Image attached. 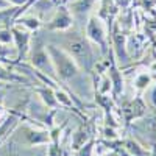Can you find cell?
I'll return each instance as SVG.
<instances>
[{"label":"cell","mask_w":156,"mask_h":156,"mask_svg":"<svg viewBox=\"0 0 156 156\" xmlns=\"http://www.w3.org/2000/svg\"><path fill=\"white\" fill-rule=\"evenodd\" d=\"M151 81V76L148 73H140L137 78H136V87L137 89H145Z\"/></svg>","instance_id":"2e32d148"},{"label":"cell","mask_w":156,"mask_h":156,"mask_svg":"<svg viewBox=\"0 0 156 156\" xmlns=\"http://www.w3.org/2000/svg\"><path fill=\"white\" fill-rule=\"evenodd\" d=\"M11 33L14 36V41H16V45H17V56H19V59H22L25 56V53H27V50H28L30 34H28V31L20 30L17 27H12Z\"/></svg>","instance_id":"8fae6325"},{"label":"cell","mask_w":156,"mask_h":156,"mask_svg":"<svg viewBox=\"0 0 156 156\" xmlns=\"http://www.w3.org/2000/svg\"><path fill=\"white\" fill-rule=\"evenodd\" d=\"M31 62H33L34 67H37L39 70L45 72L48 76H53V72H55L53 64H51V61H50V56L47 53V48L42 45V42L39 41V39H36L34 47H33Z\"/></svg>","instance_id":"277c9868"},{"label":"cell","mask_w":156,"mask_h":156,"mask_svg":"<svg viewBox=\"0 0 156 156\" xmlns=\"http://www.w3.org/2000/svg\"><path fill=\"white\" fill-rule=\"evenodd\" d=\"M59 33V31H58ZM61 34V48L75 59V62L84 69L86 72H90L94 66V58H92V48L86 37H83L78 33H59Z\"/></svg>","instance_id":"6da1fadb"},{"label":"cell","mask_w":156,"mask_h":156,"mask_svg":"<svg viewBox=\"0 0 156 156\" xmlns=\"http://www.w3.org/2000/svg\"><path fill=\"white\" fill-rule=\"evenodd\" d=\"M0 81H23V78L19 75H14L0 64Z\"/></svg>","instance_id":"9a60e30c"},{"label":"cell","mask_w":156,"mask_h":156,"mask_svg":"<svg viewBox=\"0 0 156 156\" xmlns=\"http://www.w3.org/2000/svg\"><path fill=\"white\" fill-rule=\"evenodd\" d=\"M8 2H9V0H8ZM11 2H14L16 5H22V3H25V2H27V0H11Z\"/></svg>","instance_id":"ffe728a7"},{"label":"cell","mask_w":156,"mask_h":156,"mask_svg":"<svg viewBox=\"0 0 156 156\" xmlns=\"http://www.w3.org/2000/svg\"><path fill=\"white\" fill-rule=\"evenodd\" d=\"M108 78L111 81L114 98H117L122 94V90H123V80H122V73H120L119 67L115 66L114 59H111V66H109V70H108Z\"/></svg>","instance_id":"30bf717a"},{"label":"cell","mask_w":156,"mask_h":156,"mask_svg":"<svg viewBox=\"0 0 156 156\" xmlns=\"http://www.w3.org/2000/svg\"><path fill=\"white\" fill-rule=\"evenodd\" d=\"M3 6H9V2H6V0H0V8Z\"/></svg>","instance_id":"d6986e66"},{"label":"cell","mask_w":156,"mask_h":156,"mask_svg":"<svg viewBox=\"0 0 156 156\" xmlns=\"http://www.w3.org/2000/svg\"><path fill=\"white\" fill-rule=\"evenodd\" d=\"M0 114H2V106H0Z\"/></svg>","instance_id":"603a6c76"},{"label":"cell","mask_w":156,"mask_h":156,"mask_svg":"<svg viewBox=\"0 0 156 156\" xmlns=\"http://www.w3.org/2000/svg\"><path fill=\"white\" fill-rule=\"evenodd\" d=\"M112 45H114V50L119 59H123L126 61L128 59V55H126V44H125V36L123 33H120V30L117 28V23L114 25L112 28Z\"/></svg>","instance_id":"7c38bea8"},{"label":"cell","mask_w":156,"mask_h":156,"mask_svg":"<svg viewBox=\"0 0 156 156\" xmlns=\"http://www.w3.org/2000/svg\"><path fill=\"white\" fill-rule=\"evenodd\" d=\"M20 23L25 25V27H28L30 30H36V28L39 27V22H37V19H34V17H25V19H20Z\"/></svg>","instance_id":"e0dca14e"},{"label":"cell","mask_w":156,"mask_h":156,"mask_svg":"<svg viewBox=\"0 0 156 156\" xmlns=\"http://www.w3.org/2000/svg\"><path fill=\"white\" fill-rule=\"evenodd\" d=\"M122 112H123V117H125V122L129 123L133 119H137V117L144 115V112H145V105L142 103L140 98H136V100H133V101H129L128 105H125L123 109H122Z\"/></svg>","instance_id":"9c48e42d"},{"label":"cell","mask_w":156,"mask_h":156,"mask_svg":"<svg viewBox=\"0 0 156 156\" xmlns=\"http://www.w3.org/2000/svg\"><path fill=\"white\" fill-rule=\"evenodd\" d=\"M72 25V16L66 8H59L56 11L55 17L50 20V23H47V30H55V31H64L69 30Z\"/></svg>","instance_id":"ba28073f"},{"label":"cell","mask_w":156,"mask_h":156,"mask_svg":"<svg viewBox=\"0 0 156 156\" xmlns=\"http://www.w3.org/2000/svg\"><path fill=\"white\" fill-rule=\"evenodd\" d=\"M19 131L23 137V144H27L30 147L50 144V131H47V129H34L33 126L22 125L19 128Z\"/></svg>","instance_id":"5b68a950"},{"label":"cell","mask_w":156,"mask_h":156,"mask_svg":"<svg viewBox=\"0 0 156 156\" xmlns=\"http://www.w3.org/2000/svg\"><path fill=\"white\" fill-rule=\"evenodd\" d=\"M36 92L41 95V98L44 100V103L51 108V109H55L59 106V103L56 100V95H55V90L53 89H50V87H42V89H36Z\"/></svg>","instance_id":"4fadbf2b"},{"label":"cell","mask_w":156,"mask_h":156,"mask_svg":"<svg viewBox=\"0 0 156 156\" xmlns=\"http://www.w3.org/2000/svg\"><path fill=\"white\" fill-rule=\"evenodd\" d=\"M0 87H3V81H0Z\"/></svg>","instance_id":"7402d4cb"},{"label":"cell","mask_w":156,"mask_h":156,"mask_svg":"<svg viewBox=\"0 0 156 156\" xmlns=\"http://www.w3.org/2000/svg\"><path fill=\"white\" fill-rule=\"evenodd\" d=\"M86 34L90 41H94L101 53H106L108 51V45H106V28H105V23L103 20L97 16H92L89 20H87V25H86Z\"/></svg>","instance_id":"3957f363"},{"label":"cell","mask_w":156,"mask_h":156,"mask_svg":"<svg viewBox=\"0 0 156 156\" xmlns=\"http://www.w3.org/2000/svg\"><path fill=\"white\" fill-rule=\"evenodd\" d=\"M47 53L50 56V61L53 64V69L58 75L59 80L62 81H75L81 76V70H80V66L75 62V59L64 51L62 48H58L56 45H47Z\"/></svg>","instance_id":"7a4b0ae2"},{"label":"cell","mask_w":156,"mask_h":156,"mask_svg":"<svg viewBox=\"0 0 156 156\" xmlns=\"http://www.w3.org/2000/svg\"><path fill=\"white\" fill-rule=\"evenodd\" d=\"M92 134H94V126L92 123H87V122H83L80 125V128L76 129L72 136V140H70V147L72 150H78L81 145H84L87 140L92 139Z\"/></svg>","instance_id":"52a82bcc"},{"label":"cell","mask_w":156,"mask_h":156,"mask_svg":"<svg viewBox=\"0 0 156 156\" xmlns=\"http://www.w3.org/2000/svg\"><path fill=\"white\" fill-rule=\"evenodd\" d=\"M103 156H115V153L112 151V153H106V154H103Z\"/></svg>","instance_id":"44dd1931"},{"label":"cell","mask_w":156,"mask_h":156,"mask_svg":"<svg viewBox=\"0 0 156 156\" xmlns=\"http://www.w3.org/2000/svg\"><path fill=\"white\" fill-rule=\"evenodd\" d=\"M22 119H25L22 111H19V109L9 111V114L2 120V123H0V145L9 137V134L14 133V129L17 128V125Z\"/></svg>","instance_id":"8992f818"},{"label":"cell","mask_w":156,"mask_h":156,"mask_svg":"<svg viewBox=\"0 0 156 156\" xmlns=\"http://www.w3.org/2000/svg\"><path fill=\"white\" fill-rule=\"evenodd\" d=\"M8 55H9V48L5 47L2 42H0V58H5V56H8Z\"/></svg>","instance_id":"ac0fdd59"},{"label":"cell","mask_w":156,"mask_h":156,"mask_svg":"<svg viewBox=\"0 0 156 156\" xmlns=\"http://www.w3.org/2000/svg\"><path fill=\"white\" fill-rule=\"evenodd\" d=\"M94 145H95V140H94V139L87 140L84 145H81L78 150H75V156H92V153H94Z\"/></svg>","instance_id":"5bb4252c"}]
</instances>
